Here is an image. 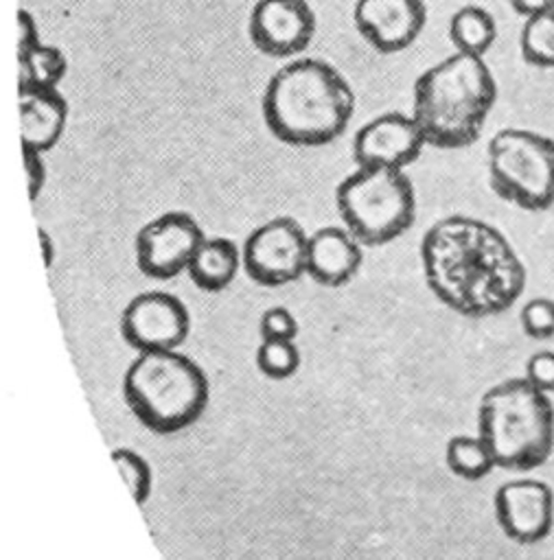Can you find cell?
I'll use <instances>...</instances> for the list:
<instances>
[{
  "mask_svg": "<svg viewBox=\"0 0 554 560\" xmlns=\"http://www.w3.org/2000/svg\"><path fill=\"white\" fill-rule=\"evenodd\" d=\"M129 411L153 433H177L195 424L208 405V376L180 350L138 352L123 374Z\"/></svg>",
  "mask_w": 554,
  "mask_h": 560,
  "instance_id": "cell-4",
  "label": "cell"
},
{
  "mask_svg": "<svg viewBox=\"0 0 554 560\" xmlns=\"http://www.w3.org/2000/svg\"><path fill=\"white\" fill-rule=\"evenodd\" d=\"M447 33L455 52L484 57L497 39V22L488 9L462 4L451 13Z\"/></svg>",
  "mask_w": 554,
  "mask_h": 560,
  "instance_id": "cell-18",
  "label": "cell"
},
{
  "mask_svg": "<svg viewBox=\"0 0 554 560\" xmlns=\"http://www.w3.org/2000/svg\"><path fill=\"white\" fill-rule=\"evenodd\" d=\"M363 243L346 225H324L309 234L307 276L324 287L350 282L363 262Z\"/></svg>",
  "mask_w": 554,
  "mask_h": 560,
  "instance_id": "cell-15",
  "label": "cell"
},
{
  "mask_svg": "<svg viewBox=\"0 0 554 560\" xmlns=\"http://www.w3.org/2000/svg\"><path fill=\"white\" fill-rule=\"evenodd\" d=\"M18 114L22 149L48 153L66 131L68 101L59 88L18 90Z\"/></svg>",
  "mask_w": 554,
  "mask_h": 560,
  "instance_id": "cell-16",
  "label": "cell"
},
{
  "mask_svg": "<svg viewBox=\"0 0 554 560\" xmlns=\"http://www.w3.org/2000/svg\"><path fill=\"white\" fill-rule=\"evenodd\" d=\"M18 52H24L28 48H33L35 44L42 42L39 37V26L35 22V18L26 11V9H20L18 11Z\"/></svg>",
  "mask_w": 554,
  "mask_h": 560,
  "instance_id": "cell-28",
  "label": "cell"
},
{
  "mask_svg": "<svg viewBox=\"0 0 554 560\" xmlns=\"http://www.w3.org/2000/svg\"><path fill=\"white\" fill-rule=\"evenodd\" d=\"M521 330L536 341L554 337V300L532 298L519 311Z\"/></svg>",
  "mask_w": 554,
  "mask_h": 560,
  "instance_id": "cell-24",
  "label": "cell"
},
{
  "mask_svg": "<svg viewBox=\"0 0 554 560\" xmlns=\"http://www.w3.org/2000/svg\"><path fill=\"white\" fill-rule=\"evenodd\" d=\"M425 22L427 7L423 0H357L353 7L357 33L383 55L409 48Z\"/></svg>",
  "mask_w": 554,
  "mask_h": 560,
  "instance_id": "cell-14",
  "label": "cell"
},
{
  "mask_svg": "<svg viewBox=\"0 0 554 560\" xmlns=\"http://www.w3.org/2000/svg\"><path fill=\"white\" fill-rule=\"evenodd\" d=\"M488 184L504 201L541 212L554 206V138L519 127L490 136L486 147Z\"/></svg>",
  "mask_w": 554,
  "mask_h": 560,
  "instance_id": "cell-7",
  "label": "cell"
},
{
  "mask_svg": "<svg viewBox=\"0 0 554 560\" xmlns=\"http://www.w3.org/2000/svg\"><path fill=\"white\" fill-rule=\"evenodd\" d=\"M477 433L499 468L532 470L554 451V402L523 376L506 378L482 394Z\"/></svg>",
  "mask_w": 554,
  "mask_h": 560,
  "instance_id": "cell-5",
  "label": "cell"
},
{
  "mask_svg": "<svg viewBox=\"0 0 554 560\" xmlns=\"http://www.w3.org/2000/svg\"><path fill=\"white\" fill-rule=\"evenodd\" d=\"M258 332H261V339H296L298 319L285 306H269L261 313Z\"/></svg>",
  "mask_w": 554,
  "mask_h": 560,
  "instance_id": "cell-25",
  "label": "cell"
},
{
  "mask_svg": "<svg viewBox=\"0 0 554 560\" xmlns=\"http://www.w3.org/2000/svg\"><path fill=\"white\" fill-rule=\"evenodd\" d=\"M309 234L291 217H274L256 225L243 247V269L261 287L291 284L307 273Z\"/></svg>",
  "mask_w": 554,
  "mask_h": 560,
  "instance_id": "cell-8",
  "label": "cell"
},
{
  "mask_svg": "<svg viewBox=\"0 0 554 560\" xmlns=\"http://www.w3.org/2000/svg\"><path fill=\"white\" fill-rule=\"evenodd\" d=\"M445 464L464 481H480L497 468V462L480 433L453 435L445 446Z\"/></svg>",
  "mask_w": 554,
  "mask_h": 560,
  "instance_id": "cell-20",
  "label": "cell"
},
{
  "mask_svg": "<svg viewBox=\"0 0 554 560\" xmlns=\"http://www.w3.org/2000/svg\"><path fill=\"white\" fill-rule=\"evenodd\" d=\"M495 518L499 529L519 545L547 538L554 525V492L545 481L510 479L495 490Z\"/></svg>",
  "mask_w": 554,
  "mask_h": 560,
  "instance_id": "cell-13",
  "label": "cell"
},
{
  "mask_svg": "<svg viewBox=\"0 0 554 560\" xmlns=\"http://www.w3.org/2000/svg\"><path fill=\"white\" fill-rule=\"evenodd\" d=\"M495 101L497 81L484 57L453 50L418 74L409 114L429 147L464 149L482 136Z\"/></svg>",
  "mask_w": 554,
  "mask_h": 560,
  "instance_id": "cell-3",
  "label": "cell"
},
{
  "mask_svg": "<svg viewBox=\"0 0 554 560\" xmlns=\"http://www.w3.org/2000/svg\"><path fill=\"white\" fill-rule=\"evenodd\" d=\"M46 153H37V151H24L22 149V160H24V173H26V190H28V199L35 201L44 186H46V177H48V168H46Z\"/></svg>",
  "mask_w": 554,
  "mask_h": 560,
  "instance_id": "cell-27",
  "label": "cell"
},
{
  "mask_svg": "<svg viewBox=\"0 0 554 560\" xmlns=\"http://www.w3.org/2000/svg\"><path fill=\"white\" fill-rule=\"evenodd\" d=\"M112 459L116 464V468L120 470L123 481L127 483L134 501L138 505H145L151 497V488H153V472L149 462L136 453L134 448L127 446H116L112 448Z\"/></svg>",
  "mask_w": 554,
  "mask_h": 560,
  "instance_id": "cell-23",
  "label": "cell"
},
{
  "mask_svg": "<svg viewBox=\"0 0 554 560\" xmlns=\"http://www.w3.org/2000/svg\"><path fill=\"white\" fill-rule=\"evenodd\" d=\"M523 378L543 394H554V350H536L526 361Z\"/></svg>",
  "mask_w": 554,
  "mask_h": 560,
  "instance_id": "cell-26",
  "label": "cell"
},
{
  "mask_svg": "<svg viewBox=\"0 0 554 560\" xmlns=\"http://www.w3.org/2000/svg\"><path fill=\"white\" fill-rule=\"evenodd\" d=\"M188 332V308L169 291H142L120 313V335L136 352L180 350Z\"/></svg>",
  "mask_w": 554,
  "mask_h": 560,
  "instance_id": "cell-10",
  "label": "cell"
},
{
  "mask_svg": "<svg viewBox=\"0 0 554 560\" xmlns=\"http://www.w3.org/2000/svg\"><path fill=\"white\" fill-rule=\"evenodd\" d=\"M335 206L363 245H385L405 234L416 219V192L405 171L357 166L335 188Z\"/></svg>",
  "mask_w": 554,
  "mask_h": 560,
  "instance_id": "cell-6",
  "label": "cell"
},
{
  "mask_svg": "<svg viewBox=\"0 0 554 560\" xmlns=\"http://www.w3.org/2000/svg\"><path fill=\"white\" fill-rule=\"evenodd\" d=\"M68 72L66 52L48 42L18 52V90H50L59 88Z\"/></svg>",
  "mask_w": 554,
  "mask_h": 560,
  "instance_id": "cell-19",
  "label": "cell"
},
{
  "mask_svg": "<svg viewBox=\"0 0 554 560\" xmlns=\"http://www.w3.org/2000/svg\"><path fill=\"white\" fill-rule=\"evenodd\" d=\"M206 238L197 219L184 210H169L149 219L136 234L134 254L138 269L153 280H171L188 265Z\"/></svg>",
  "mask_w": 554,
  "mask_h": 560,
  "instance_id": "cell-9",
  "label": "cell"
},
{
  "mask_svg": "<svg viewBox=\"0 0 554 560\" xmlns=\"http://www.w3.org/2000/svg\"><path fill=\"white\" fill-rule=\"evenodd\" d=\"M302 363L296 339H261L256 348V368L272 381L291 378Z\"/></svg>",
  "mask_w": 554,
  "mask_h": 560,
  "instance_id": "cell-22",
  "label": "cell"
},
{
  "mask_svg": "<svg viewBox=\"0 0 554 560\" xmlns=\"http://www.w3.org/2000/svg\"><path fill=\"white\" fill-rule=\"evenodd\" d=\"M37 241H39V249H42V258H44V267L50 269L55 258H57V247L53 236L48 234L46 228H37Z\"/></svg>",
  "mask_w": 554,
  "mask_h": 560,
  "instance_id": "cell-30",
  "label": "cell"
},
{
  "mask_svg": "<svg viewBox=\"0 0 554 560\" xmlns=\"http://www.w3.org/2000/svg\"><path fill=\"white\" fill-rule=\"evenodd\" d=\"M309 0H256L247 18V37L267 57H300L315 35Z\"/></svg>",
  "mask_w": 554,
  "mask_h": 560,
  "instance_id": "cell-11",
  "label": "cell"
},
{
  "mask_svg": "<svg viewBox=\"0 0 554 560\" xmlns=\"http://www.w3.org/2000/svg\"><path fill=\"white\" fill-rule=\"evenodd\" d=\"M519 50L528 66L554 70V9L523 20Z\"/></svg>",
  "mask_w": 554,
  "mask_h": 560,
  "instance_id": "cell-21",
  "label": "cell"
},
{
  "mask_svg": "<svg viewBox=\"0 0 554 560\" xmlns=\"http://www.w3.org/2000/svg\"><path fill=\"white\" fill-rule=\"evenodd\" d=\"M508 2L515 9V13H519L523 20L554 9V0H508Z\"/></svg>",
  "mask_w": 554,
  "mask_h": 560,
  "instance_id": "cell-29",
  "label": "cell"
},
{
  "mask_svg": "<svg viewBox=\"0 0 554 560\" xmlns=\"http://www.w3.org/2000/svg\"><path fill=\"white\" fill-rule=\"evenodd\" d=\"M357 96L326 59L293 57L265 83L261 112L269 133L289 147H324L342 138Z\"/></svg>",
  "mask_w": 554,
  "mask_h": 560,
  "instance_id": "cell-2",
  "label": "cell"
},
{
  "mask_svg": "<svg viewBox=\"0 0 554 560\" xmlns=\"http://www.w3.org/2000/svg\"><path fill=\"white\" fill-rule=\"evenodd\" d=\"M241 267L243 254L232 238L206 236L197 247L186 273L201 291L215 293L223 291L236 278Z\"/></svg>",
  "mask_w": 554,
  "mask_h": 560,
  "instance_id": "cell-17",
  "label": "cell"
},
{
  "mask_svg": "<svg viewBox=\"0 0 554 560\" xmlns=\"http://www.w3.org/2000/svg\"><path fill=\"white\" fill-rule=\"evenodd\" d=\"M427 147L425 136L409 112H383L368 118L355 133L353 160L357 166L405 171Z\"/></svg>",
  "mask_w": 554,
  "mask_h": 560,
  "instance_id": "cell-12",
  "label": "cell"
},
{
  "mask_svg": "<svg viewBox=\"0 0 554 560\" xmlns=\"http://www.w3.org/2000/svg\"><path fill=\"white\" fill-rule=\"evenodd\" d=\"M429 291L449 311L484 319L508 311L526 287V265L512 243L484 219L449 214L420 241Z\"/></svg>",
  "mask_w": 554,
  "mask_h": 560,
  "instance_id": "cell-1",
  "label": "cell"
}]
</instances>
